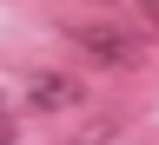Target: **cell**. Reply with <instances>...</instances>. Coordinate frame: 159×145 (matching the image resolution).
Here are the masks:
<instances>
[{
  "mask_svg": "<svg viewBox=\"0 0 159 145\" xmlns=\"http://www.w3.org/2000/svg\"><path fill=\"white\" fill-rule=\"evenodd\" d=\"M73 46L99 59V66H139V40H126L119 27H93V20H80L73 27Z\"/></svg>",
  "mask_w": 159,
  "mask_h": 145,
  "instance_id": "cell-1",
  "label": "cell"
},
{
  "mask_svg": "<svg viewBox=\"0 0 159 145\" xmlns=\"http://www.w3.org/2000/svg\"><path fill=\"white\" fill-rule=\"evenodd\" d=\"M133 7H139V13H146V20H159V0H133Z\"/></svg>",
  "mask_w": 159,
  "mask_h": 145,
  "instance_id": "cell-4",
  "label": "cell"
},
{
  "mask_svg": "<svg viewBox=\"0 0 159 145\" xmlns=\"http://www.w3.org/2000/svg\"><path fill=\"white\" fill-rule=\"evenodd\" d=\"M13 132V112H7V99H0V139H7Z\"/></svg>",
  "mask_w": 159,
  "mask_h": 145,
  "instance_id": "cell-3",
  "label": "cell"
},
{
  "mask_svg": "<svg viewBox=\"0 0 159 145\" xmlns=\"http://www.w3.org/2000/svg\"><path fill=\"white\" fill-rule=\"evenodd\" d=\"M27 99H33L40 112H66V106H80V86H73V79H60V73H33Z\"/></svg>",
  "mask_w": 159,
  "mask_h": 145,
  "instance_id": "cell-2",
  "label": "cell"
}]
</instances>
